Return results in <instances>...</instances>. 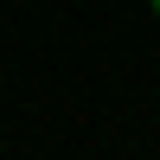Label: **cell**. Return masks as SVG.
I'll use <instances>...</instances> for the list:
<instances>
[{
    "label": "cell",
    "instance_id": "cell-1",
    "mask_svg": "<svg viewBox=\"0 0 160 160\" xmlns=\"http://www.w3.org/2000/svg\"><path fill=\"white\" fill-rule=\"evenodd\" d=\"M154 13H160V0H154Z\"/></svg>",
    "mask_w": 160,
    "mask_h": 160
}]
</instances>
